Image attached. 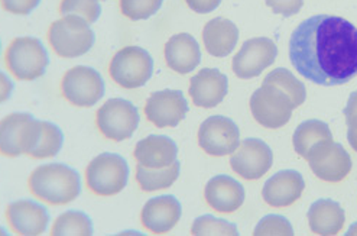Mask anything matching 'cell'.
<instances>
[{"mask_svg": "<svg viewBox=\"0 0 357 236\" xmlns=\"http://www.w3.org/2000/svg\"><path fill=\"white\" fill-rule=\"evenodd\" d=\"M63 145L64 133L61 128L52 122L41 121V136H39V141L31 151L29 156L35 160L52 158V156L58 155L59 151L63 149Z\"/></svg>", "mask_w": 357, "mask_h": 236, "instance_id": "cell-28", "label": "cell"}, {"mask_svg": "<svg viewBox=\"0 0 357 236\" xmlns=\"http://www.w3.org/2000/svg\"><path fill=\"white\" fill-rule=\"evenodd\" d=\"M188 112V102L180 90H161L149 96L145 105L148 121L156 128H175Z\"/></svg>", "mask_w": 357, "mask_h": 236, "instance_id": "cell-15", "label": "cell"}, {"mask_svg": "<svg viewBox=\"0 0 357 236\" xmlns=\"http://www.w3.org/2000/svg\"><path fill=\"white\" fill-rule=\"evenodd\" d=\"M94 233L93 221L82 210H68L55 219L52 236H91Z\"/></svg>", "mask_w": 357, "mask_h": 236, "instance_id": "cell-27", "label": "cell"}, {"mask_svg": "<svg viewBox=\"0 0 357 236\" xmlns=\"http://www.w3.org/2000/svg\"><path fill=\"white\" fill-rule=\"evenodd\" d=\"M273 164V152L269 145L257 138H248L230 156L233 171L245 180H259Z\"/></svg>", "mask_w": 357, "mask_h": 236, "instance_id": "cell-13", "label": "cell"}, {"mask_svg": "<svg viewBox=\"0 0 357 236\" xmlns=\"http://www.w3.org/2000/svg\"><path fill=\"white\" fill-rule=\"evenodd\" d=\"M0 235H8V233H6V230H5V229L0 228Z\"/></svg>", "mask_w": 357, "mask_h": 236, "instance_id": "cell-41", "label": "cell"}, {"mask_svg": "<svg viewBox=\"0 0 357 236\" xmlns=\"http://www.w3.org/2000/svg\"><path fill=\"white\" fill-rule=\"evenodd\" d=\"M273 13L282 15L284 17L298 13L304 5V0H265Z\"/></svg>", "mask_w": 357, "mask_h": 236, "instance_id": "cell-34", "label": "cell"}, {"mask_svg": "<svg viewBox=\"0 0 357 236\" xmlns=\"http://www.w3.org/2000/svg\"><path fill=\"white\" fill-rule=\"evenodd\" d=\"M207 205L220 213H233L241 209L246 193L245 187L230 175H215L207 183L204 190Z\"/></svg>", "mask_w": 357, "mask_h": 236, "instance_id": "cell-20", "label": "cell"}, {"mask_svg": "<svg viewBox=\"0 0 357 236\" xmlns=\"http://www.w3.org/2000/svg\"><path fill=\"white\" fill-rule=\"evenodd\" d=\"M0 47H2V44H0Z\"/></svg>", "mask_w": 357, "mask_h": 236, "instance_id": "cell-42", "label": "cell"}, {"mask_svg": "<svg viewBox=\"0 0 357 236\" xmlns=\"http://www.w3.org/2000/svg\"><path fill=\"white\" fill-rule=\"evenodd\" d=\"M294 109L295 105L291 97L269 83H264L250 97V110L255 121L268 129H280L287 125Z\"/></svg>", "mask_w": 357, "mask_h": 236, "instance_id": "cell-10", "label": "cell"}, {"mask_svg": "<svg viewBox=\"0 0 357 236\" xmlns=\"http://www.w3.org/2000/svg\"><path fill=\"white\" fill-rule=\"evenodd\" d=\"M192 235H239L237 226L225 221L214 218V216L206 214L202 218H197L191 228Z\"/></svg>", "mask_w": 357, "mask_h": 236, "instance_id": "cell-31", "label": "cell"}, {"mask_svg": "<svg viewBox=\"0 0 357 236\" xmlns=\"http://www.w3.org/2000/svg\"><path fill=\"white\" fill-rule=\"evenodd\" d=\"M129 165L122 155L103 152L86 168V184L100 198H112L125 190L129 182Z\"/></svg>", "mask_w": 357, "mask_h": 236, "instance_id": "cell-5", "label": "cell"}, {"mask_svg": "<svg viewBox=\"0 0 357 236\" xmlns=\"http://www.w3.org/2000/svg\"><path fill=\"white\" fill-rule=\"evenodd\" d=\"M253 235H256V236H259V235L291 236V235H294V229H292V225L289 223V221L287 218H284V216L269 214V216H265V218L259 223H257Z\"/></svg>", "mask_w": 357, "mask_h": 236, "instance_id": "cell-33", "label": "cell"}, {"mask_svg": "<svg viewBox=\"0 0 357 236\" xmlns=\"http://www.w3.org/2000/svg\"><path fill=\"white\" fill-rule=\"evenodd\" d=\"M59 13L63 16H80L91 25L102 15L100 0H61V3H59Z\"/></svg>", "mask_w": 357, "mask_h": 236, "instance_id": "cell-30", "label": "cell"}, {"mask_svg": "<svg viewBox=\"0 0 357 236\" xmlns=\"http://www.w3.org/2000/svg\"><path fill=\"white\" fill-rule=\"evenodd\" d=\"M307 218L310 229L314 233L323 236L340 233L346 222L343 207L331 199H320L314 202L308 210Z\"/></svg>", "mask_w": 357, "mask_h": 236, "instance_id": "cell-24", "label": "cell"}, {"mask_svg": "<svg viewBox=\"0 0 357 236\" xmlns=\"http://www.w3.org/2000/svg\"><path fill=\"white\" fill-rule=\"evenodd\" d=\"M41 136V121L31 113L15 112L0 121V154L16 158L29 155Z\"/></svg>", "mask_w": 357, "mask_h": 236, "instance_id": "cell-6", "label": "cell"}, {"mask_svg": "<svg viewBox=\"0 0 357 236\" xmlns=\"http://www.w3.org/2000/svg\"><path fill=\"white\" fill-rule=\"evenodd\" d=\"M305 189L303 175L295 170H284L272 175L264 184V200L272 207L292 206Z\"/></svg>", "mask_w": 357, "mask_h": 236, "instance_id": "cell-19", "label": "cell"}, {"mask_svg": "<svg viewBox=\"0 0 357 236\" xmlns=\"http://www.w3.org/2000/svg\"><path fill=\"white\" fill-rule=\"evenodd\" d=\"M6 219L16 235H44L50 225V213L45 206L31 199H21L6 207Z\"/></svg>", "mask_w": 357, "mask_h": 236, "instance_id": "cell-16", "label": "cell"}, {"mask_svg": "<svg viewBox=\"0 0 357 236\" xmlns=\"http://www.w3.org/2000/svg\"><path fill=\"white\" fill-rule=\"evenodd\" d=\"M289 60L311 83L346 84L357 75V28L340 16H311L292 32Z\"/></svg>", "mask_w": 357, "mask_h": 236, "instance_id": "cell-1", "label": "cell"}, {"mask_svg": "<svg viewBox=\"0 0 357 236\" xmlns=\"http://www.w3.org/2000/svg\"><path fill=\"white\" fill-rule=\"evenodd\" d=\"M13 89H15V86L9 78V75L5 74L3 71H0V103H3L10 99Z\"/></svg>", "mask_w": 357, "mask_h": 236, "instance_id": "cell-38", "label": "cell"}, {"mask_svg": "<svg viewBox=\"0 0 357 236\" xmlns=\"http://www.w3.org/2000/svg\"><path fill=\"white\" fill-rule=\"evenodd\" d=\"M347 141L350 147L357 152V133L356 135H347Z\"/></svg>", "mask_w": 357, "mask_h": 236, "instance_id": "cell-39", "label": "cell"}, {"mask_svg": "<svg viewBox=\"0 0 357 236\" xmlns=\"http://www.w3.org/2000/svg\"><path fill=\"white\" fill-rule=\"evenodd\" d=\"M333 133L328 125L319 119H310L298 125L294 132V149L303 158H307L310 151L324 141H331Z\"/></svg>", "mask_w": 357, "mask_h": 236, "instance_id": "cell-25", "label": "cell"}, {"mask_svg": "<svg viewBox=\"0 0 357 236\" xmlns=\"http://www.w3.org/2000/svg\"><path fill=\"white\" fill-rule=\"evenodd\" d=\"M164 0H121V10L130 21H144L161 9Z\"/></svg>", "mask_w": 357, "mask_h": 236, "instance_id": "cell-32", "label": "cell"}, {"mask_svg": "<svg viewBox=\"0 0 357 236\" xmlns=\"http://www.w3.org/2000/svg\"><path fill=\"white\" fill-rule=\"evenodd\" d=\"M48 43L58 57L70 60L87 54L96 43V35L83 17L66 15L51 24Z\"/></svg>", "mask_w": 357, "mask_h": 236, "instance_id": "cell-3", "label": "cell"}, {"mask_svg": "<svg viewBox=\"0 0 357 236\" xmlns=\"http://www.w3.org/2000/svg\"><path fill=\"white\" fill-rule=\"evenodd\" d=\"M229 91L227 77L217 68H203L190 82V94L195 106L211 109L219 106Z\"/></svg>", "mask_w": 357, "mask_h": 236, "instance_id": "cell-17", "label": "cell"}, {"mask_svg": "<svg viewBox=\"0 0 357 236\" xmlns=\"http://www.w3.org/2000/svg\"><path fill=\"white\" fill-rule=\"evenodd\" d=\"M278 55L276 44L269 38H252L242 45L233 58V71L234 74L248 80L261 75L268 67H271Z\"/></svg>", "mask_w": 357, "mask_h": 236, "instance_id": "cell-14", "label": "cell"}, {"mask_svg": "<svg viewBox=\"0 0 357 236\" xmlns=\"http://www.w3.org/2000/svg\"><path fill=\"white\" fill-rule=\"evenodd\" d=\"M39 3H41V0H0L3 10L21 16H26L33 12Z\"/></svg>", "mask_w": 357, "mask_h": 236, "instance_id": "cell-35", "label": "cell"}, {"mask_svg": "<svg viewBox=\"0 0 357 236\" xmlns=\"http://www.w3.org/2000/svg\"><path fill=\"white\" fill-rule=\"evenodd\" d=\"M5 61L12 75L21 82H33L43 77L50 64V55L41 39L17 36L9 44Z\"/></svg>", "mask_w": 357, "mask_h": 236, "instance_id": "cell-4", "label": "cell"}, {"mask_svg": "<svg viewBox=\"0 0 357 236\" xmlns=\"http://www.w3.org/2000/svg\"><path fill=\"white\" fill-rule=\"evenodd\" d=\"M165 61L171 70L188 74L202 63V50L197 39L190 34H176L165 44Z\"/></svg>", "mask_w": 357, "mask_h": 236, "instance_id": "cell-22", "label": "cell"}, {"mask_svg": "<svg viewBox=\"0 0 357 236\" xmlns=\"http://www.w3.org/2000/svg\"><path fill=\"white\" fill-rule=\"evenodd\" d=\"M135 160L146 168H164L176 161L178 147L164 135H149L135 147Z\"/></svg>", "mask_w": 357, "mask_h": 236, "instance_id": "cell-21", "label": "cell"}, {"mask_svg": "<svg viewBox=\"0 0 357 236\" xmlns=\"http://www.w3.org/2000/svg\"><path fill=\"white\" fill-rule=\"evenodd\" d=\"M264 83H269L287 93L291 97L295 108L301 106L305 102L307 90L304 83H301L298 78L287 68H275L265 77Z\"/></svg>", "mask_w": 357, "mask_h": 236, "instance_id": "cell-29", "label": "cell"}, {"mask_svg": "<svg viewBox=\"0 0 357 236\" xmlns=\"http://www.w3.org/2000/svg\"><path fill=\"white\" fill-rule=\"evenodd\" d=\"M312 172L327 183H340L351 171V158L342 144L333 140L315 145L305 158Z\"/></svg>", "mask_w": 357, "mask_h": 236, "instance_id": "cell-11", "label": "cell"}, {"mask_svg": "<svg viewBox=\"0 0 357 236\" xmlns=\"http://www.w3.org/2000/svg\"><path fill=\"white\" fill-rule=\"evenodd\" d=\"M59 90L73 106L93 108L103 99L106 84L102 74L93 67L75 66L64 74Z\"/></svg>", "mask_w": 357, "mask_h": 236, "instance_id": "cell-8", "label": "cell"}, {"mask_svg": "<svg viewBox=\"0 0 357 236\" xmlns=\"http://www.w3.org/2000/svg\"><path fill=\"white\" fill-rule=\"evenodd\" d=\"M141 116L137 108L126 99H109L96 113V125L100 133L114 142L129 140L136 132Z\"/></svg>", "mask_w": 357, "mask_h": 236, "instance_id": "cell-9", "label": "cell"}, {"mask_svg": "<svg viewBox=\"0 0 357 236\" xmlns=\"http://www.w3.org/2000/svg\"><path fill=\"white\" fill-rule=\"evenodd\" d=\"M344 116L349 126L347 135H356L357 133V90L349 97V102L344 108Z\"/></svg>", "mask_w": 357, "mask_h": 236, "instance_id": "cell-36", "label": "cell"}, {"mask_svg": "<svg viewBox=\"0 0 357 236\" xmlns=\"http://www.w3.org/2000/svg\"><path fill=\"white\" fill-rule=\"evenodd\" d=\"M180 161H175L164 168H146L136 167V182L144 191H156L171 187L180 177Z\"/></svg>", "mask_w": 357, "mask_h": 236, "instance_id": "cell-26", "label": "cell"}, {"mask_svg": "<svg viewBox=\"0 0 357 236\" xmlns=\"http://www.w3.org/2000/svg\"><path fill=\"white\" fill-rule=\"evenodd\" d=\"M187 6L195 13H210L219 8L222 0H185Z\"/></svg>", "mask_w": 357, "mask_h": 236, "instance_id": "cell-37", "label": "cell"}, {"mask_svg": "<svg viewBox=\"0 0 357 236\" xmlns=\"http://www.w3.org/2000/svg\"><path fill=\"white\" fill-rule=\"evenodd\" d=\"M198 144L211 156L233 154L241 144V131L226 116H211L198 129Z\"/></svg>", "mask_w": 357, "mask_h": 236, "instance_id": "cell-12", "label": "cell"}, {"mask_svg": "<svg viewBox=\"0 0 357 236\" xmlns=\"http://www.w3.org/2000/svg\"><path fill=\"white\" fill-rule=\"evenodd\" d=\"M113 82L123 89L144 87L153 74L151 54L141 47H125L117 51L109 66Z\"/></svg>", "mask_w": 357, "mask_h": 236, "instance_id": "cell-7", "label": "cell"}, {"mask_svg": "<svg viewBox=\"0 0 357 236\" xmlns=\"http://www.w3.org/2000/svg\"><path fill=\"white\" fill-rule=\"evenodd\" d=\"M28 187L35 199L51 206H64L82 194V177L63 163L43 164L31 172Z\"/></svg>", "mask_w": 357, "mask_h": 236, "instance_id": "cell-2", "label": "cell"}, {"mask_svg": "<svg viewBox=\"0 0 357 236\" xmlns=\"http://www.w3.org/2000/svg\"><path fill=\"white\" fill-rule=\"evenodd\" d=\"M203 41L213 57H227L239 41V29L226 17H214L203 29Z\"/></svg>", "mask_w": 357, "mask_h": 236, "instance_id": "cell-23", "label": "cell"}, {"mask_svg": "<svg viewBox=\"0 0 357 236\" xmlns=\"http://www.w3.org/2000/svg\"><path fill=\"white\" fill-rule=\"evenodd\" d=\"M346 235H349V236H350V235H357V223H356V225H351Z\"/></svg>", "mask_w": 357, "mask_h": 236, "instance_id": "cell-40", "label": "cell"}, {"mask_svg": "<svg viewBox=\"0 0 357 236\" xmlns=\"http://www.w3.org/2000/svg\"><path fill=\"white\" fill-rule=\"evenodd\" d=\"M181 214L183 207L175 196L164 194L146 202L141 213V221L145 229L161 235L172 230L180 222Z\"/></svg>", "mask_w": 357, "mask_h": 236, "instance_id": "cell-18", "label": "cell"}]
</instances>
